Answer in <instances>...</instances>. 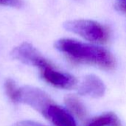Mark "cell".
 Wrapping results in <instances>:
<instances>
[{"mask_svg": "<svg viewBox=\"0 0 126 126\" xmlns=\"http://www.w3.org/2000/svg\"><path fill=\"white\" fill-rule=\"evenodd\" d=\"M55 47L75 61L94 64L106 69H112L115 65L113 56L98 46L71 39H61L55 42Z\"/></svg>", "mask_w": 126, "mask_h": 126, "instance_id": "1", "label": "cell"}, {"mask_svg": "<svg viewBox=\"0 0 126 126\" xmlns=\"http://www.w3.org/2000/svg\"><path fill=\"white\" fill-rule=\"evenodd\" d=\"M63 27L92 42L105 43L109 38L107 30L100 23L92 20L67 21L63 24Z\"/></svg>", "mask_w": 126, "mask_h": 126, "instance_id": "2", "label": "cell"}, {"mask_svg": "<svg viewBox=\"0 0 126 126\" xmlns=\"http://www.w3.org/2000/svg\"><path fill=\"white\" fill-rule=\"evenodd\" d=\"M11 56L13 59L22 63L35 66L40 70L52 65L38 52V50L28 42H23L14 48L11 51Z\"/></svg>", "mask_w": 126, "mask_h": 126, "instance_id": "3", "label": "cell"}, {"mask_svg": "<svg viewBox=\"0 0 126 126\" xmlns=\"http://www.w3.org/2000/svg\"><path fill=\"white\" fill-rule=\"evenodd\" d=\"M19 102L31 106L43 115L53 101L42 90L32 86H24L20 88Z\"/></svg>", "mask_w": 126, "mask_h": 126, "instance_id": "4", "label": "cell"}, {"mask_svg": "<svg viewBox=\"0 0 126 126\" xmlns=\"http://www.w3.org/2000/svg\"><path fill=\"white\" fill-rule=\"evenodd\" d=\"M40 71L41 77L54 87L63 89H71L77 85L75 77L69 74L55 70L52 65L47 66Z\"/></svg>", "mask_w": 126, "mask_h": 126, "instance_id": "5", "label": "cell"}, {"mask_svg": "<svg viewBox=\"0 0 126 126\" xmlns=\"http://www.w3.org/2000/svg\"><path fill=\"white\" fill-rule=\"evenodd\" d=\"M106 86L103 82L94 75H87L78 88V94L93 98H100L104 95Z\"/></svg>", "mask_w": 126, "mask_h": 126, "instance_id": "6", "label": "cell"}, {"mask_svg": "<svg viewBox=\"0 0 126 126\" xmlns=\"http://www.w3.org/2000/svg\"><path fill=\"white\" fill-rule=\"evenodd\" d=\"M43 116L55 126H77L72 115L54 102L48 107Z\"/></svg>", "mask_w": 126, "mask_h": 126, "instance_id": "7", "label": "cell"}, {"mask_svg": "<svg viewBox=\"0 0 126 126\" xmlns=\"http://www.w3.org/2000/svg\"><path fill=\"white\" fill-rule=\"evenodd\" d=\"M64 102L69 110L80 120H84L86 117V111L80 100L74 95H67L64 98Z\"/></svg>", "mask_w": 126, "mask_h": 126, "instance_id": "8", "label": "cell"}, {"mask_svg": "<svg viewBox=\"0 0 126 126\" xmlns=\"http://www.w3.org/2000/svg\"><path fill=\"white\" fill-rule=\"evenodd\" d=\"M91 126H122L118 117L112 113H106L94 118L89 123Z\"/></svg>", "mask_w": 126, "mask_h": 126, "instance_id": "9", "label": "cell"}, {"mask_svg": "<svg viewBox=\"0 0 126 126\" xmlns=\"http://www.w3.org/2000/svg\"><path fill=\"white\" fill-rule=\"evenodd\" d=\"M4 88L7 95L13 102H19L20 101V88H18L16 82L12 79H7L4 82Z\"/></svg>", "mask_w": 126, "mask_h": 126, "instance_id": "10", "label": "cell"}, {"mask_svg": "<svg viewBox=\"0 0 126 126\" xmlns=\"http://www.w3.org/2000/svg\"><path fill=\"white\" fill-rule=\"evenodd\" d=\"M0 5L13 7H21L23 5V0H0Z\"/></svg>", "mask_w": 126, "mask_h": 126, "instance_id": "11", "label": "cell"}, {"mask_svg": "<svg viewBox=\"0 0 126 126\" xmlns=\"http://www.w3.org/2000/svg\"><path fill=\"white\" fill-rule=\"evenodd\" d=\"M13 126H45L42 124H40L38 123H35V122H32V121H28V120H25V121H21V122H18L16 123H15Z\"/></svg>", "mask_w": 126, "mask_h": 126, "instance_id": "12", "label": "cell"}, {"mask_svg": "<svg viewBox=\"0 0 126 126\" xmlns=\"http://www.w3.org/2000/svg\"><path fill=\"white\" fill-rule=\"evenodd\" d=\"M116 8L119 11L123 12L126 14V1H121V2L117 3L116 5Z\"/></svg>", "mask_w": 126, "mask_h": 126, "instance_id": "13", "label": "cell"}, {"mask_svg": "<svg viewBox=\"0 0 126 126\" xmlns=\"http://www.w3.org/2000/svg\"><path fill=\"white\" fill-rule=\"evenodd\" d=\"M124 1H126V0H124Z\"/></svg>", "mask_w": 126, "mask_h": 126, "instance_id": "14", "label": "cell"}, {"mask_svg": "<svg viewBox=\"0 0 126 126\" xmlns=\"http://www.w3.org/2000/svg\"></svg>", "mask_w": 126, "mask_h": 126, "instance_id": "15", "label": "cell"}]
</instances>
